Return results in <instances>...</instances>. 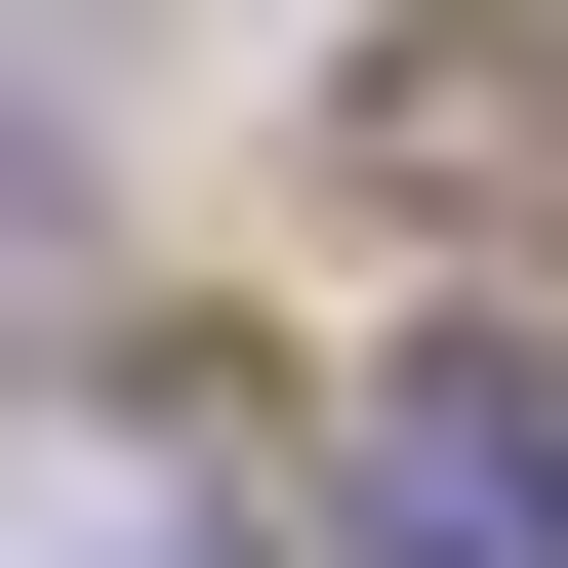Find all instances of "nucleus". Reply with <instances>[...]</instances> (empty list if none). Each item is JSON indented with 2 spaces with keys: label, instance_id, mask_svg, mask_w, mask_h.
<instances>
[{
  "label": "nucleus",
  "instance_id": "obj_1",
  "mask_svg": "<svg viewBox=\"0 0 568 568\" xmlns=\"http://www.w3.org/2000/svg\"><path fill=\"white\" fill-rule=\"evenodd\" d=\"M366 568H568V366H366Z\"/></svg>",
  "mask_w": 568,
  "mask_h": 568
},
{
  "label": "nucleus",
  "instance_id": "obj_2",
  "mask_svg": "<svg viewBox=\"0 0 568 568\" xmlns=\"http://www.w3.org/2000/svg\"><path fill=\"white\" fill-rule=\"evenodd\" d=\"M0 568H203V487H163V447H41V487H0Z\"/></svg>",
  "mask_w": 568,
  "mask_h": 568
}]
</instances>
